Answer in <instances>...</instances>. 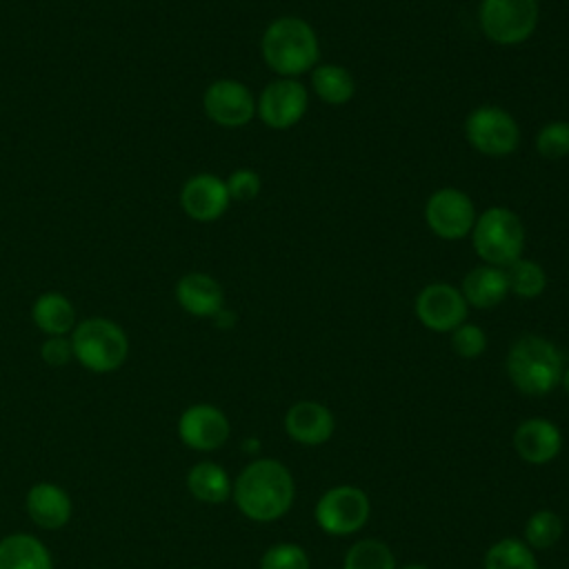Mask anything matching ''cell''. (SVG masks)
<instances>
[{
  "mask_svg": "<svg viewBox=\"0 0 569 569\" xmlns=\"http://www.w3.org/2000/svg\"><path fill=\"white\" fill-rule=\"evenodd\" d=\"M231 498L244 518L253 522H273L293 505V476L280 460L258 458L238 473Z\"/></svg>",
  "mask_w": 569,
  "mask_h": 569,
  "instance_id": "6da1fadb",
  "label": "cell"
},
{
  "mask_svg": "<svg viewBox=\"0 0 569 569\" xmlns=\"http://www.w3.org/2000/svg\"><path fill=\"white\" fill-rule=\"evenodd\" d=\"M505 367L518 391L527 396H547L562 380L565 358L551 340L542 336H522L511 345Z\"/></svg>",
  "mask_w": 569,
  "mask_h": 569,
  "instance_id": "7a4b0ae2",
  "label": "cell"
},
{
  "mask_svg": "<svg viewBox=\"0 0 569 569\" xmlns=\"http://www.w3.org/2000/svg\"><path fill=\"white\" fill-rule=\"evenodd\" d=\"M262 58L282 78L309 71L320 56L313 29L300 18H278L262 33Z\"/></svg>",
  "mask_w": 569,
  "mask_h": 569,
  "instance_id": "3957f363",
  "label": "cell"
},
{
  "mask_svg": "<svg viewBox=\"0 0 569 569\" xmlns=\"http://www.w3.org/2000/svg\"><path fill=\"white\" fill-rule=\"evenodd\" d=\"M73 358L93 373H111L120 369L129 356V338L124 329L109 318H87L71 331Z\"/></svg>",
  "mask_w": 569,
  "mask_h": 569,
  "instance_id": "277c9868",
  "label": "cell"
},
{
  "mask_svg": "<svg viewBox=\"0 0 569 569\" xmlns=\"http://www.w3.org/2000/svg\"><path fill=\"white\" fill-rule=\"evenodd\" d=\"M476 253L491 267H507L522 256L525 227L520 218L505 207L487 209L471 229Z\"/></svg>",
  "mask_w": 569,
  "mask_h": 569,
  "instance_id": "5b68a950",
  "label": "cell"
},
{
  "mask_svg": "<svg viewBox=\"0 0 569 569\" xmlns=\"http://www.w3.org/2000/svg\"><path fill=\"white\" fill-rule=\"evenodd\" d=\"M316 522L329 536H349L360 531L371 513L367 493L353 485L327 489L316 502Z\"/></svg>",
  "mask_w": 569,
  "mask_h": 569,
  "instance_id": "8992f818",
  "label": "cell"
},
{
  "mask_svg": "<svg viewBox=\"0 0 569 569\" xmlns=\"http://www.w3.org/2000/svg\"><path fill=\"white\" fill-rule=\"evenodd\" d=\"M482 33L496 44H520L538 24L536 0H482L480 4Z\"/></svg>",
  "mask_w": 569,
  "mask_h": 569,
  "instance_id": "52a82bcc",
  "label": "cell"
},
{
  "mask_svg": "<svg viewBox=\"0 0 569 569\" xmlns=\"http://www.w3.org/2000/svg\"><path fill=\"white\" fill-rule=\"evenodd\" d=\"M465 136L485 156H509L520 142L516 120L500 107H478L465 120Z\"/></svg>",
  "mask_w": 569,
  "mask_h": 569,
  "instance_id": "ba28073f",
  "label": "cell"
},
{
  "mask_svg": "<svg viewBox=\"0 0 569 569\" xmlns=\"http://www.w3.org/2000/svg\"><path fill=\"white\" fill-rule=\"evenodd\" d=\"M425 218L436 236L445 240H458L473 229L476 209L467 193L453 187H445L429 196Z\"/></svg>",
  "mask_w": 569,
  "mask_h": 569,
  "instance_id": "9c48e42d",
  "label": "cell"
},
{
  "mask_svg": "<svg viewBox=\"0 0 569 569\" xmlns=\"http://www.w3.org/2000/svg\"><path fill=\"white\" fill-rule=\"evenodd\" d=\"M309 96L302 82L293 78H280L269 82L258 98V116L271 129L293 127L307 111Z\"/></svg>",
  "mask_w": 569,
  "mask_h": 569,
  "instance_id": "30bf717a",
  "label": "cell"
},
{
  "mask_svg": "<svg viewBox=\"0 0 569 569\" xmlns=\"http://www.w3.org/2000/svg\"><path fill=\"white\" fill-rule=\"evenodd\" d=\"M202 107L207 118L220 127H242L256 116L251 91L231 78L213 80L202 96Z\"/></svg>",
  "mask_w": 569,
  "mask_h": 569,
  "instance_id": "8fae6325",
  "label": "cell"
},
{
  "mask_svg": "<svg viewBox=\"0 0 569 569\" xmlns=\"http://www.w3.org/2000/svg\"><path fill=\"white\" fill-rule=\"evenodd\" d=\"M231 433L229 418L222 409L198 402L187 407L178 418V436L180 440L196 451H216L220 449Z\"/></svg>",
  "mask_w": 569,
  "mask_h": 569,
  "instance_id": "7c38bea8",
  "label": "cell"
},
{
  "mask_svg": "<svg viewBox=\"0 0 569 569\" xmlns=\"http://www.w3.org/2000/svg\"><path fill=\"white\" fill-rule=\"evenodd\" d=\"M467 300L451 284H427L416 298V316L431 331H453L467 318Z\"/></svg>",
  "mask_w": 569,
  "mask_h": 569,
  "instance_id": "4fadbf2b",
  "label": "cell"
},
{
  "mask_svg": "<svg viewBox=\"0 0 569 569\" xmlns=\"http://www.w3.org/2000/svg\"><path fill=\"white\" fill-rule=\"evenodd\" d=\"M229 191L224 180L213 173H198L182 184L180 204L184 213L198 222L218 220L229 207Z\"/></svg>",
  "mask_w": 569,
  "mask_h": 569,
  "instance_id": "5bb4252c",
  "label": "cell"
},
{
  "mask_svg": "<svg viewBox=\"0 0 569 569\" xmlns=\"http://www.w3.org/2000/svg\"><path fill=\"white\" fill-rule=\"evenodd\" d=\"M336 429L333 413L313 400H300L291 405L284 413V431L287 436L305 447L325 445Z\"/></svg>",
  "mask_w": 569,
  "mask_h": 569,
  "instance_id": "9a60e30c",
  "label": "cell"
},
{
  "mask_svg": "<svg viewBox=\"0 0 569 569\" xmlns=\"http://www.w3.org/2000/svg\"><path fill=\"white\" fill-rule=\"evenodd\" d=\"M513 449L529 465H547L560 453L562 433L547 418H529L516 427Z\"/></svg>",
  "mask_w": 569,
  "mask_h": 569,
  "instance_id": "2e32d148",
  "label": "cell"
},
{
  "mask_svg": "<svg viewBox=\"0 0 569 569\" xmlns=\"http://www.w3.org/2000/svg\"><path fill=\"white\" fill-rule=\"evenodd\" d=\"M178 305L196 318H216L224 309V293L218 280L209 273H184L176 284Z\"/></svg>",
  "mask_w": 569,
  "mask_h": 569,
  "instance_id": "e0dca14e",
  "label": "cell"
},
{
  "mask_svg": "<svg viewBox=\"0 0 569 569\" xmlns=\"http://www.w3.org/2000/svg\"><path fill=\"white\" fill-rule=\"evenodd\" d=\"M27 513L40 529L53 531L71 520L73 505L69 493L53 482H38L27 491Z\"/></svg>",
  "mask_w": 569,
  "mask_h": 569,
  "instance_id": "ac0fdd59",
  "label": "cell"
},
{
  "mask_svg": "<svg viewBox=\"0 0 569 569\" xmlns=\"http://www.w3.org/2000/svg\"><path fill=\"white\" fill-rule=\"evenodd\" d=\"M0 569H53V560L40 538L9 533L0 538Z\"/></svg>",
  "mask_w": 569,
  "mask_h": 569,
  "instance_id": "d6986e66",
  "label": "cell"
},
{
  "mask_svg": "<svg viewBox=\"0 0 569 569\" xmlns=\"http://www.w3.org/2000/svg\"><path fill=\"white\" fill-rule=\"evenodd\" d=\"M31 320L47 336H67L78 325L73 302L58 291H44L36 298Z\"/></svg>",
  "mask_w": 569,
  "mask_h": 569,
  "instance_id": "ffe728a7",
  "label": "cell"
},
{
  "mask_svg": "<svg viewBox=\"0 0 569 569\" xmlns=\"http://www.w3.org/2000/svg\"><path fill=\"white\" fill-rule=\"evenodd\" d=\"M507 291H509L507 278L500 267H491V264L476 267L462 280V296L467 305L478 309L496 307L498 302L505 300Z\"/></svg>",
  "mask_w": 569,
  "mask_h": 569,
  "instance_id": "44dd1931",
  "label": "cell"
},
{
  "mask_svg": "<svg viewBox=\"0 0 569 569\" xmlns=\"http://www.w3.org/2000/svg\"><path fill=\"white\" fill-rule=\"evenodd\" d=\"M187 489L200 502L222 505L231 498L233 485H231L229 473L220 465H216L211 460H202L189 469Z\"/></svg>",
  "mask_w": 569,
  "mask_h": 569,
  "instance_id": "7402d4cb",
  "label": "cell"
},
{
  "mask_svg": "<svg viewBox=\"0 0 569 569\" xmlns=\"http://www.w3.org/2000/svg\"><path fill=\"white\" fill-rule=\"evenodd\" d=\"M316 96L327 104H345L351 100L356 84L351 73L338 64H318L311 71Z\"/></svg>",
  "mask_w": 569,
  "mask_h": 569,
  "instance_id": "603a6c76",
  "label": "cell"
},
{
  "mask_svg": "<svg viewBox=\"0 0 569 569\" xmlns=\"http://www.w3.org/2000/svg\"><path fill=\"white\" fill-rule=\"evenodd\" d=\"M485 569H538V560L525 540L502 538L487 549Z\"/></svg>",
  "mask_w": 569,
  "mask_h": 569,
  "instance_id": "cb8c5ba5",
  "label": "cell"
},
{
  "mask_svg": "<svg viewBox=\"0 0 569 569\" xmlns=\"http://www.w3.org/2000/svg\"><path fill=\"white\" fill-rule=\"evenodd\" d=\"M342 569H398L393 551L373 538L358 540L349 547L342 560Z\"/></svg>",
  "mask_w": 569,
  "mask_h": 569,
  "instance_id": "d4e9b609",
  "label": "cell"
},
{
  "mask_svg": "<svg viewBox=\"0 0 569 569\" xmlns=\"http://www.w3.org/2000/svg\"><path fill=\"white\" fill-rule=\"evenodd\" d=\"M505 278H507L509 291H513L520 298H536L547 287L545 269L538 262L525 260V258H518L511 264H507Z\"/></svg>",
  "mask_w": 569,
  "mask_h": 569,
  "instance_id": "484cf974",
  "label": "cell"
},
{
  "mask_svg": "<svg viewBox=\"0 0 569 569\" xmlns=\"http://www.w3.org/2000/svg\"><path fill=\"white\" fill-rule=\"evenodd\" d=\"M562 536V520L551 509H538L533 511L525 522V545L529 549H549L553 547Z\"/></svg>",
  "mask_w": 569,
  "mask_h": 569,
  "instance_id": "4316f807",
  "label": "cell"
},
{
  "mask_svg": "<svg viewBox=\"0 0 569 569\" xmlns=\"http://www.w3.org/2000/svg\"><path fill=\"white\" fill-rule=\"evenodd\" d=\"M309 567L311 562L307 551L293 542L271 545L260 558V569H309Z\"/></svg>",
  "mask_w": 569,
  "mask_h": 569,
  "instance_id": "83f0119b",
  "label": "cell"
},
{
  "mask_svg": "<svg viewBox=\"0 0 569 569\" xmlns=\"http://www.w3.org/2000/svg\"><path fill=\"white\" fill-rule=\"evenodd\" d=\"M536 149L545 158H565L569 153V124L567 122H551L542 127L536 136Z\"/></svg>",
  "mask_w": 569,
  "mask_h": 569,
  "instance_id": "f1b7e54d",
  "label": "cell"
},
{
  "mask_svg": "<svg viewBox=\"0 0 569 569\" xmlns=\"http://www.w3.org/2000/svg\"><path fill=\"white\" fill-rule=\"evenodd\" d=\"M451 347L460 358H478L487 349V336L478 325L462 322L451 331Z\"/></svg>",
  "mask_w": 569,
  "mask_h": 569,
  "instance_id": "f546056e",
  "label": "cell"
},
{
  "mask_svg": "<svg viewBox=\"0 0 569 569\" xmlns=\"http://www.w3.org/2000/svg\"><path fill=\"white\" fill-rule=\"evenodd\" d=\"M227 191H229V198L231 200H240V202H247V200H253L260 191V176L253 171V169H236L227 180Z\"/></svg>",
  "mask_w": 569,
  "mask_h": 569,
  "instance_id": "4dcf8cb0",
  "label": "cell"
},
{
  "mask_svg": "<svg viewBox=\"0 0 569 569\" xmlns=\"http://www.w3.org/2000/svg\"><path fill=\"white\" fill-rule=\"evenodd\" d=\"M40 356L49 367H64L73 358L71 338L67 336H47L40 347Z\"/></svg>",
  "mask_w": 569,
  "mask_h": 569,
  "instance_id": "1f68e13d",
  "label": "cell"
},
{
  "mask_svg": "<svg viewBox=\"0 0 569 569\" xmlns=\"http://www.w3.org/2000/svg\"><path fill=\"white\" fill-rule=\"evenodd\" d=\"M560 385H562V389L567 391V396H569V367H565V371H562V380H560Z\"/></svg>",
  "mask_w": 569,
  "mask_h": 569,
  "instance_id": "d6a6232c",
  "label": "cell"
},
{
  "mask_svg": "<svg viewBox=\"0 0 569 569\" xmlns=\"http://www.w3.org/2000/svg\"><path fill=\"white\" fill-rule=\"evenodd\" d=\"M400 569H429V567L422 565V562H409V565H405V567H400Z\"/></svg>",
  "mask_w": 569,
  "mask_h": 569,
  "instance_id": "836d02e7",
  "label": "cell"
}]
</instances>
